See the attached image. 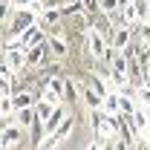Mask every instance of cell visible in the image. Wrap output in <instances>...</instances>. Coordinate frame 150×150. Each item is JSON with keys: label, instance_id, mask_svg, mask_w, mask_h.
Instances as JSON below:
<instances>
[{"label": "cell", "instance_id": "cell-1", "mask_svg": "<svg viewBox=\"0 0 150 150\" xmlns=\"http://www.w3.org/2000/svg\"><path fill=\"white\" fill-rule=\"evenodd\" d=\"M3 64L9 67V69H15V72H20L23 67H29V49L26 46H6L3 49Z\"/></svg>", "mask_w": 150, "mask_h": 150}, {"label": "cell", "instance_id": "cell-2", "mask_svg": "<svg viewBox=\"0 0 150 150\" xmlns=\"http://www.w3.org/2000/svg\"><path fill=\"white\" fill-rule=\"evenodd\" d=\"M20 139H23V127H20L15 118L6 121V124H3V136H0V147H3V150H12V147H18V144H20Z\"/></svg>", "mask_w": 150, "mask_h": 150}, {"label": "cell", "instance_id": "cell-3", "mask_svg": "<svg viewBox=\"0 0 150 150\" xmlns=\"http://www.w3.org/2000/svg\"><path fill=\"white\" fill-rule=\"evenodd\" d=\"M15 121H18L23 130H35L38 124H40V118H38V110H35V104L32 107H23V110L15 112Z\"/></svg>", "mask_w": 150, "mask_h": 150}, {"label": "cell", "instance_id": "cell-4", "mask_svg": "<svg viewBox=\"0 0 150 150\" xmlns=\"http://www.w3.org/2000/svg\"><path fill=\"white\" fill-rule=\"evenodd\" d=\"M46 46H49V52H52L58 61L69 55V43H67V38L61 35V32H55V35H49V38H46Z\"/></svg>", "mask_w": 150, "mask_h": 150}, {"label": "cell", "instance_id": "cell-5", "mask_svg": "<svg viewBox=\"0 0 150 150\" xmlns=\"http://www.w3.org/2000/svg\"><path fill=\"white\" fill-rule=\"evenodd\" d=\"M101 110L107 115H121V90H110L101 98Z\"/></svg>", "mask_w": 150, "mask_h": 150}, {"label": "cell", "instance_id": "cell-6", "mask_svg": "<svg viewBox=\"0 0 150 150\" xmlns=\"http://www.w3.org/2000/svg\"><path fill=\"white\" fill-rule=\"evenodd\" d=\"M67 115H69V107H67V104H58V107H55V112H52V115L46 118L43 130H46V133H55L58 127H61V121H64Z\"/></svg>", "mask_w": 150, "mask_h": 150}, {"label": "cell", "instance_id": "cell-7", "mask_svg": "<svg viewBox=\"0 0 150 150\" xmlns=\"http://www.w3.org/2000/svg\"><path fill=\"white\" fill-rule=\"evenodd\" d=\"M61 144H64V142H61V136H58V133H43V136H40V142H38L35 147H38V150H49V147H61Z\"/></svg>", "mask_w": 150, "mask_h": 150}, {"label": "cell", "instance_id": "cell-8", "mask_svg": "<svg viewBox=\"0 0 150 150\" xmlns=\"http://www.w3.org/2000/svg\"><path fill=\"white\" fill-rule=\"evenodd\" d=\"M46 49H49L46 43L32 46V49H29V67H40V64H43V55H46Z\"/></svg>", "mask_w": 150, "mask_h": 150}, {"label": "cell", "instance_id": "cell-9", "mask_svg": "<svg viewBox=\"0 0 150 150\" xmlns=\"http://www.w3.org/2000/svg\"><path fill=\"white\" fill-rule=\"evenodd\" d=\"M72 130H75V115L72 112H69V115H67V118H64V121H61V127H58V136H61V142H67V139H69V136H72Z\"/></svg>", "mask_w": 150, "mask_h": 150}, {"label": "cell", "instance_id": "cell-10", "mask_svg": "<svg viewBox=\"0 0 150 150\" xmlns=\"http://www.w3.org/2000/svg\"><path fill=\"white\" fill-rule=\"evenodd\" d=\"M46 3H55V0H46Z\"/></svg>", "mask_w": 150, "mask_h": 150}]
</instances>
